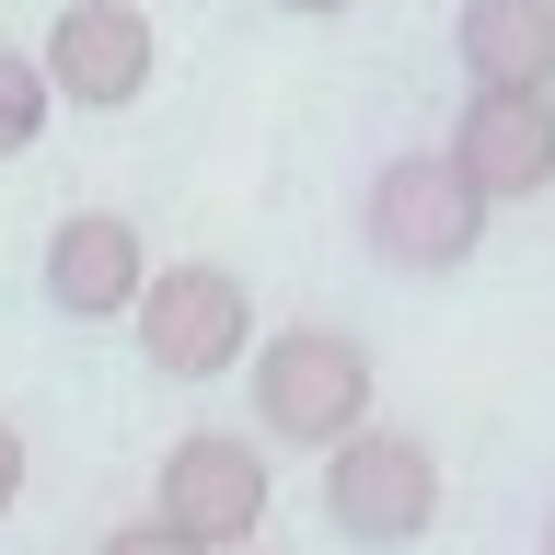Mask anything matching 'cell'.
Here are the masks:
<instances>
[{
	"mask_svg": "<svg viewBox=\"0 0 555 555\" xmlns=\"http://www.w3.org/2000/svg\"><path fill=\"white\" fill-rule=\"evenodd\" d=\"M243 382H255V428L267 440H301V451L347 440L371 416V347L347 336V324H278Z\"/></svg>",
	"mask_w": 555,
	"mask_h": 555,
	"instance_id": "obj_1",
	"label": "cell"
},
{
	"mask_svg": "<svg viewBox=\"0 0 555 555\" xmlns=\"http://www.w3.org/2000/svg\"><path fill=\"white\" fill-rule=\"evenodd\" d=\"M128 324H139V359L163 382H220V371H243V347H255V289H243L232 267L185 255V267L139 278Z\"/></svg>",
	"mask_w": 555,
	"mask_h": 555,
	"instance_id": "obj_2",
	"label": "cell"
},
{
	"mask_svg": "<svg viewBox=\"0 0 555 555\" xmlns=\"http://www.w3.org/2000/svg\"><path fill=\"white\" fill-rule=\"evenodd\" d=\"M359 220H371V255L393 278H451V267H475V243H486V197L463 185L451 151H393L371 173Z\"/></svg>",
	"mask_w": 555,
	"mask_h": 555,
	"instance_id": "obj_3",
	"label": "cell"
},
{
	"mask_svg": "<svg viewBox=\"0 0 555 555\" xmlns=\"http://www.w3.org/2000/svg\"><path fill=\"white\" fill-rule=\"evenodd\" d=\"M324 520H336L347 544H416L428 520H440V463H428V440H405V428H347V440H324Z\"/></svg>",
	"mask_w": 555,
	"mask_h": 555,
	"instance_id": "obj_4",
	"label": "cell"
},
{
	"mask_svg": "<svg viewBox=\"0 0 555 555\" xmlns=\"http://www.w3.org/2000/svg\"><path fill=\"white\" fill-rule=\"evenodd\" d=\"M267 451L243 440V428H185V440L163 451V486H151V520H173L185 544H208V555H232V544H255L267 532Z\"/></svg>",
	"mask_w": 555,
	"mask_h": 555,
	"instance_id": "obj_5",
	"label": "cell"
},
{
	"mask_svg": "<svg viewBox=\"0 0 555 555\" xmlns=\"http://www.w3.org/2000/svg\"><path fill=\"white\" fill-rule=\"evenodd\" d=\"M35 69H47V93H59V104L116 116V104L151 93L163 47H151V12H139V0H69L59 24H47V47H35Z\"/></svg>",
	"mask_w": 555,
	"mask_h": 555,
	"instance_id": "obj_6",
	"label": "cell"
},
{
	"mask_svg": "<svg viewBox=\"0 0 555 555\" xmlns=\"http://www.w3.org/2000/svg\"><path fill=\"white\" fill-rule=\"evenodd\" d=\"M451 163L486 208L509 197H544L555 185V93H520V81H475L463 128H451Z\"/></svg>",
	"mask_w": 555,
	"mask_h": 555,
	"instance_id": "obj_7",
	"label": "cell"
},
{
	"mask_svg": "<svg viewBox=\"0 0 555 555\" xmlns=\"http://www.w3.org/2000/svg\"><path fill=\"white\" fill-rule=\"evenodd\" d=\"M139 278H151V243L116 220V208H69L59 232H47V301L69 324H116L139 301Z\"/></svg>",
	"mask_w": 555,
	"mask_h": 555,
	"instance_id": "obj_8",
	"label": "cell"
},
{
	"mask_svg": "<svg viewBox=\"0 0 555 555\" xmlns=\"http://www.w3.org/2000/svg\"><path fill=\"white\" fill-rule=\"evenodd\" d=\"M475 81H520V93H555V0H463L451 24Z\"/></svg>",
	"mask_w": 555,
	"mask_h": 555,
	"instance_id": "obj_9",
	"label": "cell"
},
{
	"mask_svg": "<svg viewBox=\"0 0 555 555\" xmlns=\"http://www.w3.org/2000/svg\"><path fill=\"white\" fill-rule=\"evenodd\" d=\"M47 69L24 59V47H0V163H12V151H35V128H47Z\"/></svg>",
	"mask_w": 555,
	"mask_h": 555,
	"instance_id": "obj_10",
	"label": "cell"
},
{
	"mask_svg": "<svg viewBox=\"0 0 555 555\" xmlns=\"http://www.w3.org/2000/svg\"><path fill=\"white\" fill-rule=\"evenodd\" d=\"M104 555H208V544H185L173 520H128V532H104Z\"/></svg>",
	"mask_w": 555,
	"mask_h": 555,
	"instance_id": "obj_11",
	"label": "cell"
},
{
	"mask_svg": "<svg viewBox=\"0 0 555 555\" xmlns=\"http://www.w3.org/2000/svg\"><path fill=\"white\" fill-rule=\"evenodd\" d=\"M12 498H24V428L0 416V509H12Z\"/></svg>",
	"mask_w": 555,
	"mask_h": 555,
	"instance_id": "obj_12",
	"label": "cell"
},
{
	"mask_svg": "<svg viewBox=\"0 0 555 555\" xmlns=\"http://www.w3.org/2000/svg\"><path fill=\"white\" fill-rule=\"evenodd\" d=\"M278 12H312V24H324V12H347V0H278Z\"/></svg>",
	"mask_w": 555,
	"mask_h": 555,
	"instance_id": "obj_13",
	"label": "cell"
},
{
	"mask_svg": "<svg viewBox=\"0 0 555 555\" xmlns=\"http://www.w3.org/2000/svg\"><path fill=\"white\" fill-rule=\"evenodd\" d=\"M544 555H555V520H544Z\"/></svg>",
	"mask_w": 555,
	"mask_h": 555,
	"instance_id": "obj_14",
	"label": "cell"
},
{
	"mask_svg": "<svg viewBox=\"0 0 555 555\" xmlns=\"http://www.w3.org/2000/svg\"><path fill=\"white\" fill-rule=\"evenodd\" d=\"M232 555H255V544H232Z\"/></svg>",
	"mask_w": 555,
	"mask_h": 555,
	"instance_id": "obj_15",
	"label": "cell"
}]
</instances>
